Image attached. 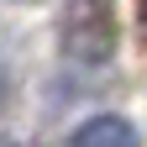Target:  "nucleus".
I'll list each match as a JSON object with an SVG mask.
<instances>
[{"label":"nucleus","mask_w":147,"mask_h":147,"mask_svg":"<svg viewBox=\"0 0 147 147\" xmlns=\"http://www.w3.org/2000/svg\"><path fill=\"white\" fill-rule=\"evenodd\" d=\"M68 142H74V147H142L137 126L126 121V116H95V121L74 126Z\"/></svg>","instance_id":"1"},{"label":"nucleus","mask_w":147,"mask_h":147,"mask_svg":"<svg viewBox=\"0 0 147 147\" xmlns=\"http://www.w3.org/2000/svg\"><path fill=\"white\" fill-rule=\"evenodd\" d=\"M142 16H147V0H142Z\"/></svg>","instance_id":"2"}]
</instances>
